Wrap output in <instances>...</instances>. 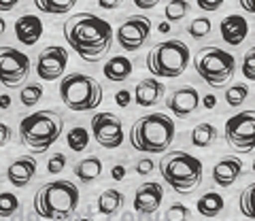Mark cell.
I'll use <instances>...</instances> for the list:
<instances>
[{"instance_id":"obj_1","label":"cell","mask_w":255,"mask_h":221,"mask_svg":"<svg viewBox=\"0 0 255 221\" xmlns=\"http://www.w3.org/2000/svg\"><path fill=\"white\" fill-rule=\"evenodd\" d=\"M64 38L83 62H98L113 45V28L94 13H75L64 21Z\"/></svg>"},{"instance_id":"obj_2","label":"cell","mask_w":255,"mask_h":221,"mask_svg":"<svg viewBox=\"0 0 255 221\" xmlns=\"http://www.w3.org/2000/svg\"><path fill=\"white\" fill-rule=\"evenodd\" d=\"M34 213L47 221H70L79 209V189L73 181H51L36 189Z\"/></svg>"},{"instance_id":"obj_3","label":"cell","mask_w":255,"mask_h":221,"mask_svg":"<svg viewBox=\"0 0 255 221\" xmlns=\"http://www.w3.org/2000/svg\"><path fill=\"white\" fill-rule=\"evenodd\" d=\"M174 121L166 113H149L138 117L130 128V145L140 153H166L174 140Z\"/></svg>"},{"instance_id":"obj_4","label":"cell","mask_w":255,"mask_h":221,"mask_svg":"<svg viewBox=\"0 0 255 221\" xmlns=\"http://www.w3.org/2000/svg\"><path fill=\"white\" fill-rule=\"evenodd\" d=\"M64 132V117L53 109L36 110L19 121V140L32 153H45Z\"/></svg>"},{"instance_id":"obj_5","label":"cell","mask_w":255,"mask_h":221,"mask_svg":"<svg viewBox=\"0 0 255 221\" xmlns=\"http://www.w3.org/2000/svg\"><path fill=\"white\" fill-rule=\"evenodd\" d=\"M157 168L166 185L177 194H191L196 187H200L204 177L202 162L187 151H168L162 155Z\"/></svg>"},{"instance_id":"obj_6","label":"cell","mask_w":255,"mask_h":221,"mask_svg":"<svg viewBox=\"0 0 255 221\" xmlns=\"http://www.w3.org/2000/svg\"><path fill=\"white\" fill-rule=\"evenodd\" d=\"M189 60V47L179 38H168V41H162L151 47L145 64L149 73L153 75V79H177L187 70Z\"/></svg>"},{"instance_id":"obj_7","label":"cell","mask_w":255,"mask_h":221,"mask_svg":"<svg viewBox=\"0 0 255 221\" xmlns=\"http://www.w3.org/2000/svg\"><path fill=\"white\" fill-rule=\"evenodd\" d=\"M194 68L209 88H223L236 75V58L219 47H200L194 53Z\"/></svg>"},{"instance_id":"obj_8","label":"cell","mask_w":255,"mask_h":221,"mask_svg":"<svg viewBox=\"0 0 255 221\" xmlns=\"http://www.w3.org/2000/svg\"><path fill=\"white\" fill-rule=\"evenodd\" d=\"M102 85L94 77L83 73H70L60 81V100L66 109L85 113L100 107L102 102Z\"/></svg>"},{"instance_id":"obj_9","label":"cell","mask_w":255,"mask_h":221,"mask_svg":"<svg viewBox=\"0 0 255 221\" xmlns=\"http://www.w3.org/2000/svg\"><path fill=\"white\" fill-rule=\"evenodd\" d=\"M223 138L236 153H253L255 149V110L232 115L223 128Z\"/></svg>"},{"instance_id":"obj_10","label":"cell","mask_w":255,"mask_h":221,"mask_svg":"<svg viewBox=\"0 0 255 221\" xmlns=\"http://www.w3.org/2000/svg\"><path fill=\"white\" fill-rule=\"evenodd\" d=\"M30 75V58L15 47H0V83L4 88H19Z\"/></svg>"},{"instance_id":"obj_11","label":"cell","mask_w":255,"mask_h":221,"mask_svg":"<svg viewBox=\"0 0 255 221\" xmlns=\"http://www.w3.org/2000/svg\"><path fill=\"white\" fill-rule=\"evenodd\" d=\"M92 136L100 147L117 149L124 145V123L115 113H96L92 117Z\"/></svg>"},{"instance_id":"obj_12","label":"cell","mask_w":255,"mask_h":221,"mask_svg":"<svg viewBox=\"0 0 255 221\" xmlns=\"http://www.w3.org/2000/svg\"><path fill=\"white\" fill-rule=\"evenodd\" d=\"M151 34V19L147 15H130L122 26L117 28V43L124 51H138Z\"/></svg>"},{"instance_id":"obj_13","label":"cell","mask_w":255,"mask_h":221,"mask_svg":"<svg viewBox=\"0 0 255 221\" xmlns=\"http://www.w3.org/2000/svg\"><path fill=\"white\" fill-rule=\"evenodd\" d=\"M68 66V51L64 47L49 45L36 58V75L43 81H58Z\"/></svg>"},{"instance_id":"obj_14","label":"cell","mask_w":255,"mask_h":221,"mask_svg":"<svg viewBox=\"0 0 255 221\" xmlns=\"http://www.w3.org/2000/svg\"><path fill=\"white\" fill-rule=\"evenodd\" d=\"M198 107H200V94H198L196 88H191V85L177 88L166 98V109H168L174 117H179V119H185L191 113H196Z\"/></svg>"},{"instance_id":"obj_15","label":"cell","mask_w":255,"mask_h":221,"mask_svg":"<svg viewBox=\"0 0 255 221\" xmlns=\"http://www.w3.org/2000/svg\"><path fill=\"white\" fill-rule=\"evenodd\" d=\"M164 200V189L155 181H149V183H142L136 192H134V200L132 207L138 215H153V213L162 207Z\"/></svg>"},{"instance_id":"obj_16","label":"cell","mask_w":255,"mask_h":221,"mask_svg":"<svg viewBox=\"0 0 255 221\" xmlns=\"http://www.w3.org/2000/svg\"><path fill=\"white\" fill-rule=\"evenodd\" d=\"M243 170H245V162L241 157H236V155L221 157V160L213 166V181L217 187L228 189L238 181V177L243 175Z\"/></svg>"},{"instance_id":"obj_17","label":"cell","mask_w":255,"mask_h":221,"mask_svg":"<svg viewBox=\"0 0 255 221\" xmlns=\"http://www.w3.org/2000/svg\"><path fill=\"white\" fill-rule=\"evenodd\" d=\"M36 168H38L36 157H32V155L15 157V160L6 166V179H9V183L13 187L21 189V187L30 185V181L36 175Z\"/></svg>"},{"instance_id":"obj_18","label":"cell","mask_w":255,"mask_h":221,"mask_svg":"<svg viewBox=\"0 0 255 221\" xmlns=\"http://www.w3.org/2000/svg\"><path fill=\"white\" fill-rule=\"evenodd\" d=\"M15 36H17V41L26 47H32L38 43V38L43 36V21L36 17V15L32 13H26L21 15V17L15 19Z\"/></svg>"},{"instance_id":"obj_19","label":"cell","mask_w":255,"mask_h":221,"mask_svg":"<svg viewBox=\"0 0 255 221\" xmlns=\"http://www.w3.org/2000/svg\"><path fill=\"white\" fill-rule=\"evenodd\" d=\"M219 32H221V38L228 45L238 47L247 38V34H249V23H247V19L243 15H236V13L226 15L219 23Z\"/></svg>"},{"instance_id":"obj_20","label":"cell","mask_w":255,"mask_h":221,"mask_svg":"<svg viewBox=\"0 0 255 221\" xmlns=\"http://www.w3.org/2000/svg\"><path fill=\"white\" fill-rule=\"evenodd\" d=\"M164 92L166 85L159 79H142L134 88V100H136L138 107H153L164 98Z\"/></svg>"},{"instance_id":"obj_21","label":"cell","mask_w":255,"mask_h":221,"mask_svg":"<svg viewBox=\"0 0 255 221\" xmlns=\"http://www.w3.org/2000/svg\"><path fill=\"white\" fill-rule=\"evenodd\" d=\"M132 60L128 58V55H113L105 68H102V73H105V77L109 79V81L113 83H124L128 77L132 75Z\"/></svg>"},{"instance_id":"obj_22","label":"cell","mask_w":255,"mask_h":221,"mask_svg":"<svg viewBox=\"0 0 255 221\" xmlns=\"http://www.w3.org/2000/svg\"><path fill=\"white\" fill-rule=\"evenodd\" d=\"M124 200L126 198L119 189H105V192L98 196V200H96V211L105 217H113L122 211Z\"/></svg>"},{"instance_id":"obj_23","label":"cell","mask_w":255,"mask_h":221,"mask_svg":"<svg viewBox=\"0 0 255 221\" xmlns=\"http://www.w3.org/2000/svg\"><path fill=\"white\" fill-rule=\"evenodd\" d=\"M223 207H226V200H223V196L217 194V192H206L196 202V211L200 213L202 217H206V219L219 217Z\"/></svg>"},{"instance_id":"obj_24","label":"cell","mask_w":255,"mask_h":221,"mask_svg":"<svg viewBox=\"0 0 255 221\" xmlns=\"http://www.w3.org/2000/svg\"><path fill=\"white\" fill-rule=\"evenodd\" d=\"M102 175V160L96 155H90V157H83L81 162L75 164V177L81 181V183H94L96 179Z\"/></svg>"},{"instance_id":"obj_25","label":"cell","mask_w":255,"mask_h":221,"mask_svg":"<svg viewBox=\"0 0 255 221\" xmlns=\"http://www.w3.org/2000/svg\"><path fill=\"white\" fill-rule=\"evenodd\" d=\"M215 138H217V128H215L211 121H202L191 130V145L198 149L211 147L215 143Z\"/></svg>"},{"instance_id":"obj_26","label":"cell","mask_w":255,"mask_h":221,"mask_svg":"<svg viewBox=\"0 0 255 221\" xmlns=\"http://www.w3.org/2000/svg\"><path fill=\"white\" fill-rule=\"evenodd\" d=\"M66 145H68L70 151L83 153L87 149V145H90V132H87L83 125H75V128L66 134Z\"/></svg>"},{"instance_id":"obj_27","label":"cell","mask_w":255,"mask_h":221,"mask_svg":"<svg viewBox=\"0 0 255 221\" xmlns=\"http://www.w3.org/2000/svg\"><path fill=\"white\" fill-rule=\"evenodd\" d=\"M34 6L47 15H64L75 9V2L73 0H62V2L60 0H34Z\"/></svg>"},{"instance_id":"obj_28","label":"cell","mask_w":255,"mask_h":221,"mask_svg":"<svg viewBox=\"0 0 255 221\" xmlns=\"http://www.w3.org/2000/svg\"><path fill=\"white\" fill-rule=\"evenodd\" d=\"M187 13H189V2H185V0H172V2H166V6H164L166 23L181 21Z\"/></svg>"},{"instance_id":"obj_29","label":"cell","mask_w":255,"mask_h":221,"mask_svg":"<svg viewBox=\"0 0 255 221\" xmlns=\"http://www.w3.org/2000/svg\"><path fill=\"white\" fill-rule=\"evenodd\" d=\"M43 98V85L41 83H28L26 88L19 90V100L23 107H34Z\"/></svg>"},{"instance_id":"obj_30","label":"cell","mask_w":255,"mask_h":221,"mask_svg":"<svg viewBox=\"0 0 255 221\" xmlns=\"http://www.w3.org/2000/svg\"><path fill=\"white\" fill-rule=\"evenodd\" d=\"M247 98H249V88H247V83H236V85H232V88L226 90V102L234 109L245 105Z\"/></svg>"},{"instance_id":"obj_31","label":"cell","mask_w":255,"mask_h":221,"mask_svg":"<svg viewBox=\"0 0 255 221\" xmlns=\"http://www.w3.org/2000/svg\"><path fill=\"white\" fill-rule=\"evenodd\" d=\"M19 209V198L11 192H2L0 194V219H9L13 217Z\"/></svg>"},{"instance_id":"obj_32","label":"cell","mask_w":255,"mask_h":221,"mask_svg":"<svg viewBox=\"0 0 255 221\" xmlns=\"http://www.w3.org/2000/svg\"><path fill=\"white\" fill-rule=\"evenodd\" d=\"M211 30H213V23H211L209 17H196V19H191V23L187 26L189 36L196 38V41H200V38H204V36H209Z\"/></svg>"},{"instance_id":"obj_33","label":"cell","mask_w":255,"mask_h":221,"mask_svg":"<svg viewBox=\"0 0 255 221\" xmlns=\"http://www.w3.org/2000/svg\"><path fill=\"white\" fill-rule=\"evenodd\" d=\"M189 209L185 207V204H181V202H174L168 207V211L164 213V221H187L189 219Z\"/></svg>"},{"instance_id":"obj_34","label":"cell","mask_w":255,"mask_h":221,"mask_svg":"<svg viewBox=\"0 0 255 221\" xmlns=\"http://www.w3.org/2000/svg\"><path fill=\"white\" fill-rule=\"evenodd\" d=\"M251 198H253V183L247 187V189H243L241 192V198H238V207H241V213L247 217V219H253L255 215H253V207H251Z\"/></svg>"},{"instance_id":"obj_35","label":"cell","mask_w":255,"mask_h":221,"mask_svg":"<svg viewBox=\"0 0 255 221\" xmlns=\"http://www.w3.org/2000/svg\"><path fill=\"white\" fill-rule=\"evenodd\" d=\"M243 75L247 81H255V49H249L243 60Z\"/></svg>"},{"instance_id":"obj_36","label":"cell","mask_w":255,"mask_h":221,"mask_svg":"<svg viewBox=\"0 0 255 221\" xmlns=\"http://www.w3.org/2000/svg\"><path fill=\"white\" fill-rule=\"evenodd\" d=\"M64 168H66V155L64 153H55L49 157V162H47V172L49 175H58Z\"/></svg>"},{"instance_id":"obj_37","label":"cell","mask_w":255,"mask_h":221,"mask_svg":"<svg viewBox=\"0 0 255 221\" xmlns=\"http://www.w3.org/2000/svg\"><path fill=\"white\" fill-rule=\"evenodd\" d=\"M153 168H155V164H153V160H151V157H142V160H138L136 166H134L136 175H140V177L151 175V172H153Z\"/></svg>"},{"instance_id":"obj_38","label":"cell","mask_w":255,"mask_h":221,"mask_svg":"<svg viewBox=\"0 0 255 221\" xmlns=\"http://www.w3.org/2000/svg\"><path fill=\"white\" fill-rule=\"evenodd\" d=\"M115 102H117L119 107H124V109H126V107L132 102V94L128 92V90H119V92L115 94Z\"/></svg>"},{"instance_id":"obj_39","label":"cell","mask_w":255,"mask_h":221,"mask_svg":"<svg viewBox=\"0 0 255 221\" xmlns=\"http://www.w3.org/2000/svg\"><path fill=\"white\" fill-rule=\"evenodd\" d=\"M221 6L219 0H198V9L202 11H217Z\"/></svg>"},{"instance_id":"obj_40","label":"cell","mask_w":255,"mask_h":221,"mask_svg":"<svg viewBox=\"0 0 255 221\" xmlns=\"http://www.w3.org/2000/svg\"><path fill=\"white\" fill-rule=\"evenodd\" d=\"M11 140V128L4 121H0V147H4Z\"/></svg>"},{"instance_id":"obj_41","label":"cell","mask_w":255,"mask_h":221,"mask_svg":"<svg viewBox=\"0 0 255 221\" xmlns=\"http://www.w3.org/2000/svg\"><path fill=\"white\" fill-rule=\"evenodd\" d=\"M111 177H113L115 181H124L126 179V166H122V164L113 166V170H111Z\"/></svg>"},{"instance_id":"obj_42","label":"cell","mask_w":255,"mask_h":221,"mask_svg":"<svg viewBox=\"0 0 255 221\" xmlns=\"http://www.w3.org/2000/svg\"><path fill=\"white\" fill-rule=\"evenodd\" d=\"M202 107L204 109H215L217 107V98H215L213 94H206V96L202 98Z\"/></svg>"},{"instance_id":"obj_43","label":"cell","mask_w":255,"mask_h":221,"mask_svg":"<svg viewBox=\"0 0 255 221\" xmlns=\"http://www.w3.org/2000/svg\"><path fill=\"white\" fill-rule=\"evenodd\" d=\"M17 2L15 0H0V11H13Z\"/></svg>"},{"instance_id":"obj_44","label":"cell","mask_w":255,"mask_h":221,"mask_svg":"<svg viewBox=\"0 0 255 221\" xmlns=\"http://www.w3.org/2000/svg\"><path fill=\"white\" fill-rule=\"evenodd\" d=\"M155 4H157L155 0H136V6H138V9H153Z\"/></svg>"},{"instance_id":"obj_45","label":"cell","mask_w":255,"mask_h":221,"mask_svg":"<svg viewBox=\"0 0 255 221\" xmlns=\"http://www.w3.org/2000/svg\"><path fill=\"white\" fill-rule=\"evenodd\" d=\"M9 107H11V96L9 94H2V96H0V109L6 110Z\"/></svg>"},{"instance_id":"obj_46","label":"cell","mask_w":255,"mask_h":221,"mask_svg":"<svg viewBox=\"0 0 255 221\" xmlns=\"http://www.w3.org/2000/svg\"><path fill=\"white\" fill-rule=\"evenodd\" d=\"M98 4L102 9H119V2H109V0H100Z\"/></svg>"},{"instance_id":"obj_47","label":"cell","mask_w":255,"mask_h":221,"mask_svg":"<svg viewBox=\"0 0 255 221\" xmlns=\"http://www.w3.org/2000/svg\"><path fill=\"white\" fill-rule=\"evenodd\" d=\"M166 32H170V23L162 21V23H159V34H166Z\"/></svg>"},{"instance_id":"obj_48","label":"cell","mask_w":255,"mask_h":221,"mask_svg":"<svg viewBox=\"0 0 255 221\" xmlns=\"http://www.w3.org/2000/svg\"><path fill=\"white\" fill-rule=\"evenodd\" d=\"M241 6H243V9H245V11H249V13H253V4H251V0H243V2H241Z\"/></svg>"},{"instance_id":"obj_49","label":"cell","mask_w":255,"mask_h":221,"mask_svg":"<svg viewBox=\"0 0 255 221\" xmlns=\"http://www.w3.org/2000/svg\"><path fill=\"white\" fill-rule=\"evenodd\" d=\"M4 30H6V23H4V19H2V17H0V36L4 34Z\"/></svg>"},{"instance_id":"obj_50","label":"cell","mask_w":255,"mask_h":221,"mask_svg":"<svg viewBox=\"0 0 255 221\" xmlns=\"http://www.w3.org/2000/svg\"><path fill=\"white\" fill-rule=\"evenodd\" d=\"M70 221H96V219H87V217H81V219H70Z\"/></svg>"},{"instance_id":"obj_51","label":"cell","mask_w":255,"mask_h":221,"mask_svg":"<svg viewBox=\"0 0 255 221\" xmlns=\"http://www.w3.org/2000/svg\"><path fill=\"white\" fill-rule=\"evenodd\" d=\"M21 221H36V219H21Z\"/></svg>"}]
</instances>
